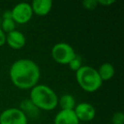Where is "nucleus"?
Instances as JSON below:
<instances>
[{
    "mask_svg": "<svg viewBox=\"0 0 124 124\" xmlns=\"http://www.w3.org/2000/svg\"><path fill=\"white\" fill-rule=\"evenodd\" d=\"M112 124H123L124 114L122 112H116L112 116Z\"/></svg>",
    "mask_w": 124,
    "mask_h": 124,
    "instance_id": "dca6fc26",
    "label": "nucleus"
},
{
    "mask_svg": "<svg viewBox=\"0 0 124 124\" xmlns=\"http://www.w3.org/2000/svg\"><path fill=\"white\" fill-rule=\"evenodd\" d=\"M6 43L14 49H21L26 44V37L21 31L15 30L6 34Z\"/></svg>",
    "mask_w": 124,
    "mask_h": 124,
    "instance_id": "1a4fd4ad",
    "label": "nucleus"
},
{
    "mask_svg": "<svg viewBox=\"0 0 124 124\" xmlns=\"http://www.w3.org/2000/svg\"><path fill=\"white\" fill-rule=\"evenodd\" d=\"M68 65H69L70 68L74 71H78V70L83 66L81 58H80L79 56H78V55H76V56L69 62V64Z\"/></svg>",
    "mask_w": 124,
    "mask_h": 124,
    "instance_id": "2eb2a0df",
    "label": "nucleus"
},
{
    "mask_svg": "<svg viewBox=\"0 0 124 124\" xmlns=\"http://www.w3.org/2000/svg\"><path fill=\"white\" fill-rule=\"evenodd\" d=\"M99 75H100V78L102 81H106L110 78H112V77L115 74V68L112 66L110 63H104L101 66L99 67V69L97 70Z\"/></svg>",
    "mask_w": 124,
    "mask_h": 124,
    "instance_id": "9b49d317",
    "label": "nucleus"
},
{
    "mask_svg": "<svg viewBox=\"0 0 124 124\" xmlns=\"http://www.w3.org/2000/svg\"><path fill=\"white\" fill-rule=\"evenodd\" d=\"M74 111L78 120L83 121V122H89L93 120L96 114L94 107L91 104L87 103V102H83V103L76 105Z\"/></svg>",
    "mask_w": 124,
    "mask_h": 124,
    "instance_id": "0eeeda50",
    "label": "nucleus"
},
{
    "mask_svg": "<svg viewBox=\"0 0 124 124\" xmlns=\"http://www.w3.org/2000/svg\"><path fill=\"white\" fill-rule=\"evenodd\" d=\"M12 18V14H11V10H6L3 14V19H9Z\"/></svg>",
    "mask_w": 124,
    "mask_h": 124,
    "instance_id": "aec40b11",
    "label": "nucleus"
},
{
    "mask_svg": "<svg viewBox=\"0 0 124 124\" xmlns=\"http://www.w3.org/2000/svg\"><path fill=\"white\" fill-rule=\"evenodd\" d=\"M97 4H98V2H97L96 0H86V1H83V5L88 9H95Z\"/></svg>",
    "mask_w": 124,
    "mask_h": 124,
    "instance_id": "f3484780",
    "label": "nucleus"
},
{
    "mask_svg": "<svg viewBox=\"0 0 124 124\" xmlns=\"http://www.w3.org/2000/svg\"><path fill=\"white\" fill-rule=\"evenodd\" d=\"M76 78L80 87L90 93L98 90L103 83L97 70L89 66H83L76 71Z\"/></svg>",
    "mask_w": 124,
    "mask_h": 124,
    "instance_id": "7ed1b4c3",
    "label": "nucleus"
},
{
    "mask_svg": "<svg viewBox=\"0 0 124 124\" xmlns=\"http://www.w3.org/2000/svg\"><path fill=\"white\" fill-rule=\"evenodd\" d=\"M30 100L39 110H51L58 105V96L50 87L44 84H37L31 88Z\"/></svg>",
    "mask_w": 124,
    "mask_h": 124,
    "instance_id": "f03ea898",
    "label": "nucleus"
},
{
    "mask_svg": "<svg viewBox=\"0 0 124 124\" xmlns=\"http://www.w3.org/2000/svg\"><path fill=\"white\" fill-rule=\"evenodd\" d=\"M13 84L21 89L32 88L40 78V68L30 59H20L15 61L9 69Z\"/></svg>",
    "mask_w": 124,
    "mask_h": 124,
    "instance_id": "f257e3e1",
    "label": "nucleus"
},
{
    "mask_svg": "<svg viewBox=\"0 0 124 124\" xmlns=\"http://www.w3.org/2000/svg\"><path fill=\"white\" fill-rule=\"evenodd\" d=\"M20 110L28 116H38V109L32 104V102L30 100H25L21 101V105H20Z\"/></svg>",
    "mask_w": 124,
    "mask_h": 124,
    "instance_id": "f8f14e48",
    "label": "nucleus"
},
{
    "mask_svg": "<svg viewBox=\"0 0 124 124\" xmlns=\"http://www.w3.org/2000/svg\"><path fill=\"white\" fill-rule=\"evenodd\" d=\"M97 2H98V4H102V5L108 6V5H110V4H114V3H115V0H99Z\"/></svg>",
    "mask_w": 124,
    "mask_h": 124,
    "instance_id": "6ab92c4d",
    "label": "nucleus"
},
{
    "mask_svg": "<svg viewBox=\"0 0 124 124\" xmlns=\"http://www.w3.org/2000/svg\"><path fill=\"white\" fill-rule=\"evenodd\" d=\"M28 118L19 108H9L0 114V124H27Z\"/></svg>",
    "mask_w": 124,
    "mask_h": 124,
    "instance_id": "39448f33",
    "label": "nucleus"
},
{
    "mask_svg": "<svg viewBox=\"0 0 124 124\" xmlns=\"http://www.w3.org/2000/svg\"><path fill=\"white\" fill-rule=\"evenodd\" d=\"M52 57L59 64L68 65L69 62L76 56L75 50L69 43H58L52 48Z\"/></svg>",
    "mask_w": 124,
    "mask_h": 124,
    "instance_id": "20e7f679",
    "label": "nucleus"
},
{
    "mask_svg": "<svg viewBox=\"0 0 124 124\" xmlns=\"http://www.w3.org/2000/svg\"><path fill=\"white\" fill-rule=\"evenodd\" d=\"M74 110H61L54 119V124H79Z\"/></svg>",
    "mask_w": 124,
    "mask_h": 124,
    "instance_id": "6e6552de",
    "label": "nucleus"
},
{
    "mask_svg": "<svg viewBox=\"0 0 124 124\" xmlns=\"http://www.w3.org/2000/svg\"><path fill=\"white\" fill-rule=\"evenodd\" d=\"M58 104L61 107V110H74L76 107V100L71 94L62 95L58 100Z\"/></svg>",
    "mask_w": 124,
    "mask_h": 124,
    "instance_id": "ddd939ff",
    "label": "nucleus"
},
{
    "mask_svg": "<svg viewBox=\"0 0 124 124\" xmlns=\"http://www.w3.org/2000/svg\"><path fill=\"white\" fill-rule=\"evenodd\" d=\"M33 13L40 16L48 15L53 6L51 0H34L31 4Z\"/></svg>",
    "mask_w": 124,
    "mask_h": 124,
    "instance_id": "9d476101",
    "label": "nucleus"
},
{
    "mask_svg": "<svg viewBox=\"0 0 124 124\" xmlns=\"http://www.w3.org/2000/svg\"><path fill=\"white\" fill-rule=\"evenodd\" d=\"M1 29L4 31V32H10L16 30V22L12 18L9 19H3L2 21V28Z\"/></svg>",
    "mask_w": 124,
    "mask_h": 124,
    "instance_id": "4468645a",
    "label": "nucleus"
},
{
    "mask_svg": "<svg viewBox=\"0 0 124 124\" xmlns=\"http://www.w3.org/2000/svg\"><path fill=\"white\" fill-rule=\"evenodd\" d=\"M12 19L16 23L25 24L28 22L32 17L33 11L31 4L26 2H22L17 4L11 10Z\"/></svg>",
    "mask_w": 124,
    "mask_h": 124,
    "instance_id": "423d86ee",
    "label": "nucleus"
},
{
    "mask_svg": "<svg viewBox=\"0 0 124 124\" xmlns=\"http://www.w3.org/2000/svg\"><path fill=\"white\" fill-rule=\"evenodd\" d=\"M5 43H6V34L1 29V27H0V46L4 45Z\"/></svg>",
    "mask_w": 124,
    "mask_h": 124,
    "instance_id": "a211bd4d",
    "label": "nucleus"
}]
</instances>
